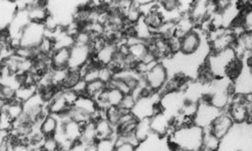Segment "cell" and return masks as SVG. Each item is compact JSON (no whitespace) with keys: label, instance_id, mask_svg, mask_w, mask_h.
Wrapping results in <instances>:
<instances>
[{"label":"cell","instance_id":"6da1fadb","mask_svg":"<svg viewBox=\"0 0 252 151\" xmlns=\"http://www.w3.org/2000/svg\"><path fill=\"white\" fill-rule=\"evenodd\" d=\"M203 130L195 125L179 128L174 130L167 140L172 146H179L188 149L189 151H200Z\"/></svg>","mask_w":252,"mask_h":151},{"label":"cell","instance_id":"7a4b0ae2","mask_svg":"<svg viewBox=\"0 0 252 151\" xmlns=\"http://www.w3.org/2000/svg\"><path fill=\"white\" fill-rule=\"evenodd\" d=\"M219 109L214 107L205 98L198 102L197 111L193 118V125L201 128L202 130L209 129L214 121L220 114Z\"/></svg>","mask_w":252,"mask_h":151},{"label":"cell","instance_id":"3957f363","mask_svg":"<svg viewBox=\"0 0 252 151\" xmlns=\"http://www.w3.org/2000/svg\"><path fill=\"white\" fill-rule=\"evenodd\" d=\"M45 35L46 31L43 24L31 22L22 32L20 37V46L36 48Z\"/></svg>","mask_w":252,"mask_h":151},{"label":"cell","instance_id":"277c9868","mask_svg":"<svg viewBox=\"0 0 252 151\" xmlns=\"http://www.w3.org/2000/svg\"><path fill=\"white\" fill-rule=\"evenodd\" d=\"M92 56L93 53L89 46L74 44L69 48V60L67 68L73 71L81 70L84 65L90 61Z\"/></svg>","mask_w":252,"mask_h":151},{"label":"cell","instance_id":"5b68a950","mask_svg":"<svg viewBox=\"0 0 252 151\" xmlns=\"http://www.w3.org/2000/svg\"><path fill=\"white\" fill-rule=\"evenodd\" d=\"M143 78L145 80L146 85L151 91L158 92L165 84L169 76H167L166 68L159 61L158 64L153 66Z\"/></svg>","mask_w":252,"mask_h":151},{"label":"cell","instance_id":"8992f818","mask_svg":"<svg viewBox=\"0 0 252 151\" xmlns=\"http://www.w3.org/2000/svg\"><path fill=\"white\" fill-rule=\"evenodd\" d=\"M150 128L152 134L160 138H167V136L174 131L172 128V119L161 111L150 118Z\"/></svg>","mask_w":252,"mask_h":151},{"label":"cell","instance_id":"52a82bcc","mask_svg":"<svg viewBox=\"0 0 252 151\" xmlns=\"http://www.w3.org/2000/svg\"><path fill=\"white\" fill-rule=\"evenodd\" d=\"M233 93L246 95L252 93V78H251V67L243 65L241 73L234 81L232 85Z\"/></svg>","mask_w":252,"mask_h":151},{"label":"cell","instance_id":"ba28073f","mask_svg":"<svg viewBox=\"0 0 252 151\" xmlns=\"http://www.w3.org/2000/svg\"><path fill=\"white\" fill-rule=\"evenodd\" d=\"M233 127H234V122L230 118L229 114L225 111V112H221L218 116V118L212 123L209 130H211L219 139L221 140L231 132Z\"/></svg>","mask_w":252,"mask_h":151},{"label":"cell","instance_id":"9c48e42d","mask_svg":"<svg viewBox=\"0 0 252 151\" xmlns=\"http://www.w3.org/2000/svg\"><path fill=\"white\" fill-rule=\"evenodd\" d=\"M28 17L32 23L43 24L46 18L49 16V11L47 7V1H28L27 7Z\"/></svg>","mask_w":252,"mask_h":151},{"label":"cell","instance_id":"30bf717a","mask_svg":"<svg viewBox=\"0 0 252 151\" xmlns=\"http://www.w3.org/2000/svg\"><path fill=\"white\" fill-rule=\"evenodd\" d=\"M202 35L194 30L193 32L181 38V53L184 56H191L195 53L200 46Z\"/></svg>","mask_w":252,"mask_h":151},{"label":"cell","instance_id":"8fae6325","mask_svg":"<svg viewBox=\"0 0 252 151\" xmlns=\"http://www.w3.org/2000/svg\"><path fill=\"white\" fill-rule=\"evenodd\" d=\"M116 53H117L116 45L114 43L107 42L102 48L93 53L92 60L97 65L106 66V65H109L110 62L113 61Z\"/></svg>","mask_w":252,"mask_h":151},{"label":"cell","instance_id":"7c38bea8","mask_svg":"<svg viewBox=\"0 0 252 151\" xmlns=\"http://www.w3.org/2000/svg\"><path fill=\"white\" fill-rule=\"evenodd\" d=\"M46 107L48 113L55 117H60L65 114L68 109L71 108L64 100L62 90H59L57 94L53 96V98L46 103Z\"/></svg>","mask_w":252,"mask_h":151},{"label":"cell","instance_id":"4fadbf2b","mask_svg":"<svg viewBox=\"0 0 252 151\" xmlns=\"http://www.w3.org/2000/svg\"><path fill=\"white\" fill-rule=\"evenodd\" d=\"M95 123V130L97 134V140L100 139H107V138H115L117 136V128L111 125V123L105 119L101 118L98 119Z\"/></svg>","mask_w":252,"mask_h":151},{"label":"cell","instance_id":"5bb4252c","mask_svg":"<svg viewBox=\"0 0 252 151\" xmlns=\"http://www.w3.org/2000/svg\"><path fill=\"white\" fill-rule=\"evenodd\" d=\"M61 127L63 129V132L66 139L72 141L73 143L80 142L81 139V134H82V126L76 121L69 119L65 121L60 122Z\"/></svg>","mask_w":252,"mask_h":151},{"label":"cell","instance_id":"9a60e30c","mask_svg":"<svg viewBox=\"0 0 252 151\" xmlns=\"http://www.w3.org/2000/svg\"><path fill=\"white\" fill-rule=\"evenodd\" d=\"M17 7L12 1H0V32L5 31L15 16Z\"/></svg>","mask_w":252,"mask_h":151},{"label":"cell","instance_id":"2e32d148","mask_svg":"<svg viewBox=\"0 0 252 151\" xmlns=\"http://www.w3.org/2000/svg\"><path fill=\"white\" fill-rule=\"evenodd\" d=\"M59 127H60L59 118L52 116L50 114L45 116L39 122V131L44 137L54 136Z\"/></svg>","mask_w":252,"mask_h":151},{"label":"cell","instance_id":"e0dca14e","mask_svg":"<svg viewBox=\"0 0 252 151\" xmlns=\"http://www.w3.org/2000/svg\"><path fill=\"white\" fill-rule=\"evenodd\" d=\"M138 120L132 113H123L117 126V133L120 135H127L135 132Z\"/></svg>","mask_w":252,"mask_h":151},{"label":"cell","instance_id":"ac0fdd59","mask_svg":"<svg viewBox=\"0 0 252 151\" xmlns=\"http://www.w3.org/2000/svg\"><path fill=\"white\" fill-rule=\"evenodd\" d=\"M196 29V25L189 15H183L175 23V35L179 38L193 32Z\"/></svg>","mask_w":252,"mask_h":151},{"label":"cell","instance_id":"d6986e66","mask_svg":"<svg viewBox=\"0 0 252 151\" xmlns=\"http://www.w3.org/2000/svg\"><path fill=\"white\" fill-rule=\"evenodd\" d=\"M69 60L68 48H57L50 57L52 68H67Z\"/></svg>","mask_w":252,"mask_h":151},{"label":"cell","instance_id":"ffe728a7","mask_svg":"<svg viewBox=\"0 0 252 151\" xmlns=\"http://www.w3.org/2000/svg\"><path fill=\"white\" fill-rule=\"evenodd\" d=\"M220 147V139L209 129L203 130L200 151H219Z\"/></svg>","mask_w":252,"mask_h":151},{"label":"cell","instance_id":"44dd1931","mask_svg":"<svg viewBox=\"0 0 252 151\" xmlns=\"http://www.w3.org/2000/svg\"><path fill=\"white\" fill-rule=\"evenodd\" d=\"M153 32L149 29V27L145 24L143 18L140 19L136 24L133 25V36L138 40L143 41V42H148V41L153 37Z\"/></svg>","mask_w":252,"mask_h":151},{"label":"cell","instance_id":"7402d4cb","mask_svg":"<svg viewBox=\"0 0 252 151\" xmlns=\"http://www.w3.org/2000/svg\"><path fill=\"white\" fill-rule=\"evenodd\" d=\"M0 111L4 112L13 121H15L23 116L24 107H23V103L17 100H12L6 103H2Z\"/></svg>","mask_w":252,"mask_h":151},{"label":"cell","instance_id":"603a6c76","mask_svg":"<svg viewBox=\"0 0 252 151\" xmlns=\"http://www.w3.org/2000/svg\"><path fill=\"white\" fill-rule=\"evenodd\" d=\"M145 24L149 27V29L155 34L159 28L160 26L163 24V19L162 16L160 15V12L158 10V6L155 10H152L148 12L147 15L142 17Z\"/></svg>","mask_w":252,"mask_h":151},{"label":"cell","instance_id":"cb8c5ba5","mask_svg":"<svg viewBox=\"0 0 252 151\" xmlns=\"http://www.w3.org/2000/svg\"><path fill=\"white\" fill-rule=\"evenodd\" d=\"M135 136L140 143L145 141L147 138L152 135L150 128V119H142L137 121V126L135 129Z\"/></svg>","mask_w":252,"mask_h":151},{"label":"cell","instance_id":"d4e9b609","mask_svg":"<svg viewBox=\"0 0 252 151\" xmlns=\"http://www.w3.org/2000/svg\"><path fill=\"white\" fill-rule=\"evenodd\" d=\"M80 142L83 144H94L97 142V134L94 121H90L82 126V134Z\"/></svg>","mask_w":252,"mask_h":151},{"label":"cell","instance_id":"484cf974","mask_svg":"<svg viewBox=\"0 0 252 151\" xmlns=\"http://www.w3.org/2000/svg\"><path fill=\"white\" fill-rule=\"evenodd\" d=\"M54 50H55L54 41L48 35H45V37L41 40V42L36 47L37 56H41V57L50 58Z\"/></svg>","mask_w":252,"mask_h":151},{"label":"cell","instance_id":"4316f807","mask_svg":"<svg viewBox=\"0 0 252 151\" xmlns=\"http://www.w3.org/2000/svg\"><path fill=\"white\" fill-rule=\"evenodd\" d=\"M38 92V87L36 86H20L16 90V96H15V100L25 103L26 101L29 100L31 97Z\"/></svg>","mask_w":252,"mask_h":151},{"label":"cell","instance_id":"83f0119b","mask_svg":"<svg viewBox=\"0 0 252 151\" xmlns=\"http://www.w3.org/2000/svg\"><path fill=\"white\" fill-rule=\"evenodd\" d=\"M106 87L107 86L104 83H102V82L99 81V80L90 82V83H87V88H86V94L85 95L95 100L96 98L99 97V96L104 92Z\"/></svg>","mask_w":252,"mask_h":151},{"label":"cell","instance_id":"f1b7e54d","mask_svg":"<svg viewBox=\"0 0 252 151\" xmlns=\"http://www.w3.org/2000/svg\"><path fill=\"white\" fill-rule=\"evenodd\" d=\"M122 114L123 112L119 106H109L104 112V117L111 123V125H114L117 128L120 119L122 117Z\"/></svg>","mask_w":252,"mask_h":151},{"label":"cell","instance_id":"f546056e","mask_svg":"<svg viewBox=\"0 0 252 151\" xmlns=\"http://www.w3.org/2000/svg\"><path fill=\"white\" fill-rule=\"evenodd\" d=\"M116 149V139L115 138H107L97 140L95 143L96 151H115Z\"/></svg>","mask_w":252,"mask_h":151},{"label":"cell","instance_id":"4dcf8cb0","mask_svg":"<svg viewBox=\"0 0 252 151\" xmlns=\"http://www.w3.org/2000/svg\"><path fill=\"white\" fill-rule=\"evenodd\" d=\"M81 79H82V77H81V74L79 71L68 70L63 89H72Z\"/></svg>","mask_w":252,"mask_h":151},{"label":"cell","instance_id":"1f68e13d","mask_svg":"<svg viewBox=\"0 0 252 151\" xmlns=\"http://www.w3.org/2000/svg\"><path fill=\"white\" fill-rule=\"evenodd\" d=\"M115 77V72L111 68L106 66H99V72H98V80L101 81L106 86L110 83L111 80Z\"/></svg>","mask_w":252,"mask_h":151},{"label":"cell","instance_id":"d6a6232c","mask_svg":"<svg viewBox=\"0 0 252 151\" xmlns=\"http://www.w3.org/2000/svg\"><path fill=\"white\" fill-rule=\"evenodd\" d=\"M239 22L246 32H252V9L242 10L239 17Z\"/></svg>","mask_w":252,"mask_h":151},{"label":"cell","instance_id":"836d02e7","mask_svg":"<svg viewBox=\"0 0 252 151\" xmlns=\"http://www.w3.org/2000/svg\"><path fill=\"white\" fill-rule=\"evenodd\" d=\"M135 103H136V98L132 94H127V95H124L119 107L122 109L123 113H131Z\"/></svg>","mask_w":252,"mask_h":151},{"label":"cell","instance_id":"e575fe53","mask_svg":"<svg viewBox=\"0 0 252 151\" xmlns=\"http://www.w3.org/2000/svg\"><path fill=\"white\" fill-rule=\"evenodd\" d=\"M42 151H60L59 143L55 140L54 137H44L43 141L41 143Z\"/></svg>","mask_w":252,"mask_h":151},{"label":"cell","instance_id":"d590c367","mask_svg":"<svg viewBox=\"0 0 252 151\" xmlns=\"http://www.w3.org/2000/svg\"><path fill=\"white\" fill-rule=\"evenodd\" d=\"M13 125V121L2 111H0V131L10 132Z\"/></svg>","mask_w":252,"mask_h":151},{"label":"cell","instance_id":"8d00e7d4","mask_svg":"<svg viewBox=\"0 0 252 151\" xmlns=\"http://www.w3.org/2000/svg\"><path fill=\"white\" fill-rule=\"evenodd\" d=\"M62 93H63V96L64 100L66 101L67 105L69 107H73L79 98V95H77L72 89H63Z\"/></svg>","mask_w":252,"mask_h":151},{"label":"cell","instance_id":"74e56055","mask_svg":"<svg viewBox=\"0 0 252 151\" xmlns=\"http://www.w3.org/2000/svg\"><path fill=\"white\" fill-rule=\"evenodd\" d=\"M86 88H87V83L83 79H81L78 83L72 88V90L79 96H83L86 94Z\"/></svg>","mask_w":252,"mask_h":151},{"label":"cell","instance_id":"f35d334b","mask_svg":"<svg viewBox=\"0 0 252 151\" xmlns=\"http://www.w3.org/2000/svg\"><path fill=\"white\" fill-rule=\"evenodd\" d=\"M214 1H215L216 10L219 12L225 10L227 7H229V5L232 2L231 0H214Z\"/></svg>","mask_w":252,"mask_h":151},{"label":"cell","instance_id":"ab89813d","mask_svg":"<svg viewBox=\"0 0 252 151\" xmlns=\"http://www.w3.org/2000/svg\"><path fill=\"white\" fill-rule=\"evenodd\" d=\"M115 151H136V147L128 143H117Z\"/></svg>","mask_w":252,"mask_h":151},{"label":"cell","instance_id":"60d3db41","mask_svg":"<svg viewBox=\"0 0 252 151\" xmlns=\"http://www.w3.org/2000/svg\"><path fill=\"white\" fill-rule=\"evenodd\" d=\"M171 151H189L188 149H185L183 147H179V146H172Z\"/></svg>","mask_w":252,"mask_h":151}]
</instances>
